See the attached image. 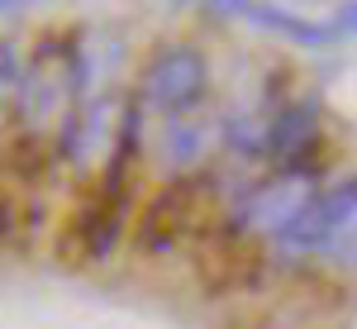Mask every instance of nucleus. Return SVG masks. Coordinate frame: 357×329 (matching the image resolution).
I'll list each match as a JSON object with an SVG mask.
<instances>
[{"label": "nucleus", "instance_id": "3", "mask_svg": "<svg viewBox=\"0 0 357 329\" xmlns=\"http://www.w3.org/2000/svg\"><path fill=\"white\" fill-rule=\"evenodd\" d=\"M267 163L324 172V110H319V101H286L267 119Z\"/></svg>", "mask_w": 357, "mask_h": 329}, {"label": "nucleus", "instance_id": "6", "mask_svg": "<svg viewBox=\"0 0 357 329\" xmlns=\"http://www.w3.org/2000/svg\"><path fill=\"white\" fill-rule=\"evenodd\" d=\"M158 153L167 158V167L176 177H191L195 167L205 163V129L191 119H162L158 129Z\"/></svg>", "mask_w": 357, "mask_h": 329}, {"label": "nucleus", "instance_id": "9", "mask_svg": "<svg viewBox=\"0 0 357 329\" xmlns=\"http://www.w3.org/2000/svg\"><path fill=\"white\" fill-rule=\"evenodd\" d=\"M252 5H257V0H205V10H210L215 20H248Z\"/></svg>", "mask_w": 357, "mask_h": 329}, {"label": "nucleus", "instance_id": "5", "mask_svg": "<svg viewBox=\"0 0 357 329\" xmlns=\"http://www.w3.org/2000/svg\"><path fill=\"white\" fill-rule=\"evenodd\" d=\"M248 20L262 24L267 34H276V38H286V43H296V48H329L333 38H338L333 24H319V20L296 15V10H281V5H252Z\"/></svg>", "mask_w": 357, "mask_h": 329}, {"label": "nucleus", "instance_id": "4", "mask_svg": "<svg viewBox=\"0 0 357 329\" xmlns=\"http://www.w3.org/2000/svg\"><path fill=\"white\" fill-rule=\"evenodd\" d=\"M195 205H200V177H172L162 191L143 205L138 219V248L143 253H167L195 229Z\"/></svg>", "mask_w": 357, "mask_h": 329}, {"label": "nucleus", "instance_id": "7", "mask_svg": "<svg viewBox=\"0 0 357 329\" xmlns=\"http://www.w3.org/2000/svg\"><path fill=\"white\" fill-rule=\"evenodd\" d=\"M220 143L229 158L238 163H267V124H257L252 115H224L220 119Z\"/></svg>", "mask_w": 357, "mask_h": 329}, {"label": "nucleus", "instance_id": "1", "mask_svg": "<svg viewBox=\"0 0 357 329\" xmlns=\"http://www.w3.org/2000/svg\"><path fill=\"white\" fill-rule=\"evenodd\" d=\"M319 187H324V172L272 167V172L252 177L243 191L234 196L224 224H229V234H238L243 244L267 248L286 224H296V219L305 215V205L319 196Z\"/></svg>", "mask_w": 357, "mask_h": 329}, {"label": "nucleus", "instance_id": "10", "mask_svg": "<svg viewBox=\"0 0 357 329\" xmlns=\"http://www.w3.org/2000/svg\"><path fill=\"white\" fill-rule=\"evenodd\" d=\"M333 34H338V38H353L357 34V0H343V5H338V10H333Z\"/></svg>", "mask_w": 357, "mask_h": 329}, {"label": "nucleus", "instance_id": "8", "mask_svg": "<svg viewBox=\"0 0 357 329\" xmlns=\"http://www.w3.org/2000/svg\"><path fill=\"white\" fill-rule=\"evenodd\" d=\"M20 86H24L20 57L10 53V48H0V115H10V110L20 105Z\"/></svg>", "mask_w": 357, "mask_h": 329}, {"label": "nucleus", "instance_id": "11", "mask_svg": "<svg viewBox=\"0 0 357 329\" xmlns=\"http://www.w3.org/2000/svg\"><path fill=\"white\" fill-rule=\"evenodd\" d=\"M20 5H29V0H0V10H20Z\"/></svg>", "mask_w": 357, "mask_h": 329}, {"label": "nucleus", "instance_id": "2", "mask_svg": "<svg viewBox=\"0 0 357 329\" xmlns=\"http://www.w3.org/2000/svg\"><path fill=\"white\" fill-rule=\"evenodd\" d=\"M205 96H210V62H205L200 48H186V43L153 53V62L138 77V101H143V110H158L162 119H186V115H195V110L205 105Z\"/></svg>", "mask_w": 357, "mask_h": 329}]
</instances>
